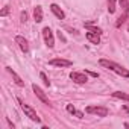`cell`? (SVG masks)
Segmentation results:
<instances>
[{
    "instance_id": "cell-1",
    "label": "cell",
    "mask_w": 129,
    "mask_h": 129,
    "mask_svg": "<svg viewBox=\"0 0 129 129\" xmlns=\"http://www.w3.org/2000/svg\"><path fill=\"white\" fill-rule=\"evenodd\" d=\"M99 62H100V66H103V67H106V69H109V70L115 72L117 75H120V76H123V78H129V70H126L124 67H121V66H118V64H115L114 61L100 59Z\"/></svg>"
},
{
    "instance_id": "cell-2",
    "label": "cell",
    "mask_w": 129,
    "mask_h": 129,
    "mask_svg": "<svg viewBox=\"0 0 129 129\" xmlns=\"http://www.w3.org/2000/svg\"><path fill=\"white\" fill-rule=\"evenodd\" d=\"M18 103L21 105V109L24 111V114H26V115H27V117H29L32 121H37V123H40V121H41V118L37 115V112H35V111H34V109H32L29 105H26V103H24L21 99H18Z\"/></svg>"
},
{
    "instance_id": "cell-3",
    "label": "cell",
    "mask_w": 129,
    "mask_h": 129,
    "mask_svg": "<svg viewBox=\"0 0 129 129\" xmlns=\"http://www.w3.org/2000/svg\"><path fill=\"white\" fill-rule=\"evenodd\" d=\"M85 111H87L88 114H96V115H99V117H106V115H108V109H106L105 106H88Z\"/></svg>"
},
{
    "instance_id": "cell-4",
    "label": "cell",
    "mask_w": 129,
    "mask_h": 129,
    "mask_svg": "<svg viewBox=\"0 0 129 129\" xmlns=\"http://www.w3.org/2000/svg\"><path fill=\"white\" fill-rule=\"evenodd\" d=\"M43 37H44L46 46L52 49V47L55 46V40H53V34H52V29H50V27H44V29H43Z\"/></svg>"
},
{
    "instance_id": "cell-5",
    "label": "cell",
    "mask_w": 129,
    "mask_h": 129,
    "mask_svg": "<svg viewBox=\"0 0 129 129\" xmlns=\"http://www.w3.org/2000/svg\"><path fill=\"white\" fill-rule=\"evenodd\" d=\"M70 79H72L73 82H76V84H85V82L88 81L87 75H85V73H79V72H72V73H70Z\"/></svg>"
},
{
    "instance_id": "cell-6",
    "label": "cell",
    "mask_w": 129,
    "mask_h": 129,
    "mask_svg": "<svg viewBox=\"0 0 129 129\" xmlns=\"http://www.w3.org/2000/svg\"><path fill=\"white\" fill-rule=\"evenodd\" d=\"M49 64H50V66H53V67H70L73 62H72V61H69V59L56 58V59H52V61H49Z\"/></svg>"
},
{
    "instance_id": "cell-7",
    "label": "cell",
    "mask_w": 129,
    "mask_h": 129,
    "mask_svg": "<svg viewBox=\"0 0 129 129\" xmlns=\"http://www.w3.org/2000/svg\"><path fill=\"white\" fill-rule=\"evenodd\" d=\"M32 90H34L35 96H37V97H38V99H40L41 102H44V103H47V105L50 103V102H49V97H47V96L44 94V91H43V90H41V88H40L38 85H35V84H34V85H32Z\"/></svg>"
},
{
    "instance_id": "cell-8",
    "label": "cell",
    "mask_w": 129,
    "mask_h": 129,
    "mask_svg": "<svg viewBox=\"0 0 129 129\" xmlns=\"http://www.w3.org/2000/svg\"><path fill=\"white\" fill-rule=\"evenodd\" d=\"M15 43L20 46V49H21L24 53L29 52V44H27V40H26V38H23L21 35H17V37H15Z\"/></svg>"
},
{
    "instance_id": "cell-9",
    "label": "cell",
    "mask_w": 129,
    "mask_h": 129,
    "mask_svg": "<svg viewBox=\"0 0 129 129\" xmlns=\"http://www.w3.org/2000/svg\"><path fill=\"white\" fill-rule=\"evenodd\" d=\"M50 9H52V12H53V14H55V15H56V17H58L59 20H62L64 17H66V14H64V11H62V9H61V8H59V6L56 5V3L50 5Z\"/></svg>"
},
{
    "instance_id": "cell-10",
    "label": "cell",
    "mask_w": 129,
    "mask_h": 129,
    "mask_svg": "<svg viewBox=\"0 0 129 129\" xmlns=\"http://www.w3.org/2000/svg\"><path fill=\"white\" fill-rule=\"evenodd\" d=\"M6 70H8V73H9V75L12 76V79H14V82H15V84L18 85V87H24V82L21 81V78H20V76H18V75H17V73H15V72L12 70V69H9V67H8Z\"/></svg>"
},
{
    "instance_id": "cell-11",
    "label": "cell",
    "mask_w": 129,
    "mask_h": 129,
    "mask_svg": "<svg viewBox=\"0 0 129 129\" xmlns=\"http://www.w3.org/2000/svg\"><path fill=\"white\" fill-rule=\"evenodd\" d=\"M87 40L93 44H99L100 43V34H94V32H88L87 34Z\"/></svg>"
},
{
    "instance_id": "cell-12",
    "label": "cell",
    "mask_w": 129,
    "mask_h": 129,
    "mask_svg": "<svg viewBox=\"0 0 129 129\" xmlns=\"http://www.w3.org/2000/svg\"><path fill=\"white\" fill-rule=\"evenodd\" d=\"M34 18H35L37 23L43 21V9H41V6H37V8L34 9Z\"/></svg>"
},
{
    "instance_id": "cell-13",
    "label": "cell",
    "mask_w": 129,
    "mask_h": 129,
    "mask_svg": "<svg viewBox=\"0 0 129 129\" xmlns=\"http://www.w3.org/2000/svg\"><path fill=\"white\" fill-rule=\"evenodd\" d=\"M112 96H114V97H117V99L129 100V96H127V94H124V93H121V91H114V93H112Z\"/></svg>"
},
{
    "instance_id": "cell-14",
    "label": "cell",
    "mask_w": 129,
    "mask_h": 129,
    "mask_svg": "<svg viewBox=\"0 0 129 129\" xmlns=\"http://www.w3.org/2000/svg\"><path fill=\"white\" fill-rule=\"evenodd\" d=\"M108 11H109V14L115 12V0H108Z\"/></svg>"
},
{
    "instance_id": "cell-15",
    "label": "cell",
    "mask_w": 129,
    "mask_h": 129,
    "mask_svg": "<svg viewBox=\"0 0 129 129\" xmlns=\"http://www.w3.org/2000/svg\"><path fill=\"white\" fill-rule=\"evenodd\" d=\"M126 18H127V12H124V14H123V15H121V17H120V18L117 20L115 26H117V27H120V26H121V24L124 23V20H126Z\"/></svg>"
},
{
    "instance_id": "cell-16",
    "label": "cell",
    "mask_w": 129,
    "mask_h": 129,
    "mask_svg": "<svg viewBox=\"0 0 129 129\" xmlns=\"http://www.w3.org/2000/svg\"><path fill=\"white\" fill-rule=\"evenodd\" d=\"M120 5L124 12H129V0H120Z\"/></svg>"
},
{
    "instance_id": "cell-17",
    "label": "cell",
    "mask_w": 129,
    "mask_h": 129,
    "mask_svg": "<svg viewBox=\"0 0 129 129\" xmlns=\"http://www.w3.org/2000/svg\"><path fill=\"white\" fill-rule=\"evenodd\" d=\"M87 29H88L90 32H94V34H102V29H99V27H93L91 24H87Z\"/></svg>"
},
{
    "instance_id": "cell-18",
    "label": "cell",
    "mask_w": 129,
    "mask_h": 129,
    "mask_svg": "<svg viewBox=\"0 0 129 129\" xmlns=\"http://www.w3.org/2000/svg\"><path fill=\"white\" fill-rule=\"evenodd\" d=\"M40 76H41V79H43V82H44V85H46V87H50V81L47 79V76H46V73H40Z\"/></svg>"
},
{
    "instance_id": "cell-19",
    "label": "cell",
    "mask_w": 129,
    "mask_h": 129,
    "mask_svg": "<svg viewBox=\"0 0 129 129\" xmlns=\"http://www.w3.org/2000/svg\"><path fill=\"white\" fill-rule=\"evenodd\" d=\"M67 111H69L70 114H76V109H75L73 105H67Z\"/></svg>"
},
{
    "instance_id": "cell-20",
    "label": "cell",
    "mask_w": 129,
    "mask_h": 129,
    "mask_svg": "<svg viewBox=\"0 0 129 129\" xmlns=\"http://www.w3.org/2000/svg\"><path fill=\"white\" fill-rule=\"evenodd\" d=\"M8 8H9V6H5V8H3V11H2V12H0V15H2V17H5V15H8V12H9V9H8Z\"/></svg>"
},
{
    "instance_id": "cell-21",
    "label": "cell",
    "mask_w": 129,
    "mask_h": 129,
    "mask_svg": "<svg viewBox=\"0 0 129 129\" xmlns=\"http://www.w3.org/2000/svg\"><path fill=\"white\" fill-rule=\"evenodd\" d=\"M20 18H21V21L24 23V21L27 20V14H26V12H21V15H20Z\"/></svg>"
},
{
    "instance_id": "cell-22",
    "label": "cell",
    "mask_w": 129,
    "mask_h": 129,
    "mask_svg": "<svg viewBox=\"0 0 129 129\" xmlns=\"http://www.w3.org/2000/svg\"><path fill=\"white\" fill-rule=\"evenodd\" d=\"M85 73H88V75H91L93 78H97V76H99V75H97V73H94V72H85Z\"/></svg>"
},
{
    "instance_id": "cell-23",
    "label": "cell",
    "mask_w": 129,
    "mask_h": 129,
    "mask_svg": "<svg viewBox=\"0 0 129 129\" xmlns=\"http://www.w3.org/2000/svg\"><path fill=\"white\" fill-rule=\"evenodd\" d=\"M58 37H59V38H61V40H66V38H64V37H62V34H61V30H59V32H58Z\"/></svg>"
},
{
    "instance_id": "cell-24",
    "label": "cell",
    "mask_w": 129,
    "mask_h": 129,
    "mask_svg": "<svg viewBox=\"0 0 129 129\" xmlns=\"http://www.w3.org/2000/svg\"><path fill=\"white\" fill-rule=\"evenodd\" d=\"M124 126H126V127H129V123H124Z\"/></svg>"
},
{
    "instance_id": "cell-25",
    "label": "cell",
    "mask_w": 129,
    "mask_h": 129,
    "mask_svg": "<svg viewBox=\"0 0 129 129\" xmlns=\"http://www.w3.org/2000/svg\"><path fill=\"white\" fill-rule=\"evenodd\" d=\"M127 30H129V24H127Z\"/></svg>"
}]
</instances>
